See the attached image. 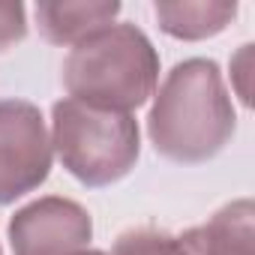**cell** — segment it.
<instances>
[{"instance_id": "obj_11", "label": "cell", "mask_w": 255, "mask_h": 255, "mask_svg": "<svg viewBox=\"0 0 255 255\" xmlns=\"http://www.w3.org/2000/svg\"><path fill=\"white\" fill-rule=\"evenodd\" d=\"M249 57H252V45L246 42V45H240L237 57L231 60V78H234V84H237V96H240L243 105L252 102V99H249Z\"/></svg>"}, {"instance_id": "obj_3", "label": "cell", "mask_w": 255, "mask_h": 255, "mask_svg": "<svg viewBox=\"0 0 255 255\" xmlns=\"http://www.w3.org/2000/svg\"><path fill=\"white\" fill-rule=\"evenodd\" d=\"M51 150L81 186H111L129 174L141 156L138 120L60 99L51 105Z\"/></svg>"}, {"instance_id": "obj_1", "label": "cell", "mask_w": 255, "mask_h": 255, "mask_svg": "<svg viewBox=\"0 0 255 255\" xmlns=\"http://www.w3.org/2000/svg\"><path fill=\"white\" fill-rule=\"evenodd\" d=\"M234 129L237 111L216 60H180L156 84L147 111V138L159 156L177 165L207 162L225 150Z\"/></svg>"}, {"instance_id": "obj_4", "label": "cell", "mask_w": 255, "mask_h": 255, "mask_svg": "<svg viewBox=\"0 0 255 255\" xmlns=\"http://www.w3.org/2000/svg\"><path fill=\"white\" fill-rule=\"evenodd\" d=\"M54 150L42 111L27 99L0 102V207L39 189L51 174Z\"/></svg>"}, {"instance_id": "obj_7", "label": "cell", "mask_w": 255, "mask_h": 255, "mask_svg": "<svg viewBox=\"0 0 255 255\" xmlns=\"http://www.w3.org/2000/svg\"><path fill=\"white\" fill-rule=\"evenodd\" d=\"M117 15V0H57L33 6L36 27L51 45H78L81 39L111 27Z\"/></svg>"}, {"instance_id": "obj_2", "label": "cell", "mask_w": 255, "mask_h": 255, "mask_svg": "<svg viewBox=\"0 0 255 255\" xmlns=\"http://www.w3.org/2000/svg\"><path fill=\"white\" fill-rule=\"evenodd\" d=\"M60 81L75 102L132 114L156 93L159 51L141 27L114 21L69 48Z\"/></svg>"}, {"instance_id": "obj_13", "label": "cell", "mask_w": 255, "mask_h": 255, "mask_svg": "<svg viewBox=\"0 0 255 255\" xmlns=\"http://www.w3.org/2000/svg\"><path fill=\"white\" fill-rule=\"evenodd\" d=\"M0 255H3V249H0Z\"/></svg>"}, {"instance_id": "obj_10", "label": "cell", "mask_w": 255, "mask_h": 255, "mask_svg": "<svg viewBox=\"0 0 255 255\" xmlns=\"http://www.w3.org/2000/svg\"><path fill=\"white\" fill-rule=\"evenodd\" d=\"M27 36V9L21 3H0V51Z\"/></svg>"}, {"instance_id": "obj_9", "label": "cell", "mask_w": 255, "mask_h": 255, "mask_svg": "<svg viewBox=\"0 0 255 255\" xmlns=\"http://www.w3.org/2000/svg\"><path fill=\"white\" fill-rule=\"evenodd\" d=\"M108 255H189L180 234H168L162 228H129L123 231Z\"/></svg>"}, {"instance_id": "obj_8", "label": "cell", "mask_w": 255, "mask_h": 255, "mask_svg": "<svg viewBox=\"0 0 255 255\" xmlns=\"http://www.w3.org/2000/svg\"><path fill=\"white\" fill-rule=\"evenodd\" d=\"M156 24L171 39L198 42L219 36L237 15V3H222V0H198V3H156L153 6Z\"/></svg>"}, {"instance_id": "obj_12", "label": "cell", "mask_w": 255, "mask_h": 255, "mask_svg": "<svg viewBox=\"0 0 255 255\" xmlns=\"http://www.w3.org/2000/svg\"><path fill=\"white\" fill-rule=\"evenodd\" d=\"M78 255H108V252H102V249H84V252H78Z\"/></svg>"}, {"instance_id": "obj_5", "label": "cell", "mask_w": 255, "mask_h": 255, "mask_svg": "<svg viewBox=\"0 0 255 255\" xmlns=\"http://www.w3.org/2000/svg\"><path fill=\"white\" fill-rule=\"evenodd\" d=\"M6 234L12 255H78L90 249L93 219L72 198L42 195L12 213Z\"/></svg>"}, {"instance_id": "obj_6", "label": "cell", "mask_w": 255, "mask_h": 255, "mask_svg": "<svg viewBox=\"0 0 255 255\" xmlns=\"http://www.w3.org/2000/svg\"><path fill=\"white\" fill-rule=\"evenodd\" d=\"M189 255H255V204L237 198L219 207L204 225L180 234Z\"/></svg>"}]
</instances>
